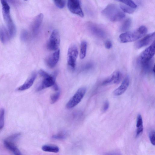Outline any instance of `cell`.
Instances as JSON below:
<instances>
[{
    "mask_svg": "<svg viewBox=\"0 0 155 155\" xmlns=\"http://www.w3.org/2000/svg\"><path fill=\"white\" fill-rule=\"evenodd\" d=\"M2 15L6 24L7 30L10 38L13 37L16 32L15 25L10 14V7L6 0H1Z\"/></svg>",
    "mask_w": 155,
    "mask_h": 155,
    "instance_id": "6da1fadb",
    "label": "cell"
},
{
    "mask_svg": "<svg viewBox=\"0 0 155 155\" xmlns=\"http://www.w3.org/2000/svg\"><path fill=\"white\" fill-rule=\"evenodd\" d=\"M147 32V28L145 26H141L134 30L122 33L119 36V39L122 43L133 42L145 35Z\"/></svg>",
    "mask_w": 155,
    "mask_h": 155,
    "instance_id": "7a4b0ae2",
    "label": "cell"
},
{
    "mask_svg": "<svg viewBox=\"0 0 155 155\" xmlns=\"http://www.w3.org/2000/svg\"><path fill=\"white\" fill-rule=\"evenodd\" d=\"M102 14L112 21H119L124 18L125 14L121 11L116 5H108L102 11Z\"/></svg>",
    "mask_w": 155,
    "mask_h": 155,
    "instance_id": "3957f363",
    "label": "cell"
},
{
    "mask_svg": "<svg viewBox=\"0 0 155 155\" xmlns=\"http://www.w3.org/2000/svg\"><path fill=\"white\" fill-rule=\"evenodd\" d=\"M86 91V89L85 87L79 88L67 103L66 108L70 109L77 105L83 99Z\"/></svg>",
    "mask_w": 155,
    "mask_h": 155,
    "instance_id": "277c9868",
    "label": "cell"
},
{
    "mask_svg": "<svg viewBox=\"0 0 155 155\" xmlns=\"http://www.w3.org/2000/svg\"><path fill=\"white\" fill-rule=\"evenodd\" d=\"M78 54L77 47L75 45H72L69 48L67 53V62L69 66L72 69H75L76 60Z\"/></svg>",
    "mask_w": 155,
    "mask_h": 155,
    "instance_id": "5b68a950",
    "label": "cell"
},
{
    "mask_svg": "<svg viewBox=\"0 0 155 155\" xmlns=\"http://www.w3.org/2000/svg\"><path fill=\"white\" fill-rule=\"evenodd\" d=\"M60 42L59 32L56 29L52 31L47 44V48L51 51H56L58 49Z\"/></svg>",
    "mask_w": 155,
    "mask_h": 155,
    "instance_id": "8992f818",
    "label": "cell"
},
{
    "mask_svg": "<svg viewBox=\"0 0 155 155\" xmlns=\"http://www.w3.org/2000/svg\"><path fill=\"white\" fill-rule=\"evenodd\" d=\"M155 53V42L146 49L141 54L139 58V63L150 61L152 59Z\"/></svg>",
    "mask_w": 155,
    "mask_h": 155,
    "instance_id": "52a82bcc",
    "label": "cell"
},
{
    "mask_svg": "<svg viewBox=\"0 0 155 155\" xmlns=\"http://www.w3.org/2000/svg\"><path fill=\"white\" fill-rule=\"evenodd\" d=\"M67 5L71 12L81 17H84V13L79 0H68Z\"/></svg>",
    "mask_w": 155,
    "mask_h": 155,
    "instance_id": "ba28073f",
    "label": "cell"
},
{
    "mask_svg": "<svg viewBox=\"0 0 155 155\" xmlns=\"http://www.w3.org/2000/svg\"><path fill=\"white\" fill-rule=\"evenodd\" d=\"M57 73L55 72L52 75L43 78L40 85L37 88V91H40L44 89L52 86L55 83V80Z\"/></svg>",
    "mask_w": 155,
    "mask_h": 155,
    "instance_id": "9c48e42d",
    "label": "cell"
},
{
    "mask_svg": "<svg viewBox=\"0 0 155 155\" xmlns=\"http://www.w3.org/2000/svg\"><path fill=\"white\" fill-rule=\"evenodd\" d=\"M155 37V32L149 34L136 42L134 47L136 49H139L149 45L153 41Z\"/></svg>",
    "mask_w": 155,
    "mask_h": 155,
    "instance_id": "30bf717a",
    "label": "cell"
},
{
    "mask_svg": "<svg viewBox=\"0 0 155 155\" xmlns=\"http://www.w3.org/2000/svg\"><path fill=\"white\" fill-rule=\"evenodd\" d=\"M88 27L91 32L96 37L104 38L106 36V34L105 31L97 25L90 22L88 24Z\"/></svg>",
    "mask_w": 155,
    "mask_h": 155,
    "instance_id": "8fae6325",
    "label": "cell"
},
{
    "mask_svg": "<svg viewBox=\"0 0 155 155\" xmlns=\"http://www.w3.org/2000/svg\"><path fill=\"white\" fill-rule=\"evenodd\" d=\"M43 15L40 13L38 15L34 20L31 26V31L33 35L35 36L38 32L40 28L42 23Z\"/></svg>",
    "mask_w": 155,
    "mask_h": 155,
    "instance_id": "7c38bea8",
    "label": "cell"
},
{
    "mask_svg": "<svg viewBox=\"0 0 155 155\" xmlns=\"http://www.w3.org/2000/svg\"><path fill=\"white\" fill-rule=\"evenodd\" d=\"M122 75L118 71L114 72L110 76H109L102 82L103 85L108 84L111 83L117 84L120 81Z\"/></svg>",
    "mask_w": 155,
    "mask_h": 155,
    "instance_id": "4fadbf2b",
    "label": "cell"
},
{
    "mask_svg": "<svg viewBox=\"0 0 155 155\" xmlns=\"http://www.w3.org/2000/svg\"><path fill=\"white\" fill-rule=\"evenodd\" d=\"M60 53V50L58 49L47 58L46 62L48 67L52 68L56 66L59 61Z\"/></svg>",
    "mask_w": 155,
    "mask_h": 155,
    "instance_id": "5bb4252c",
    "label": "cell"
},
{
    "mask_svg": "<svg viewBox=\"0 0 155 155\" xmlns=\"http://www.w3.org/2000/svg\"><path fill=\"white\" fill-rule=\"evenodd\" d=\"M130 83L129 76H126L123 81L122 83L114 92V95L116 96H120L124 93L127 89Z\"/></svg>",
    "mask_w": 155,
    "mask_h": 155,
    "instance_id": "9a60e30c",
    "label": "cell"
},
{
    "mask_svg": "<svg viewBox=\"0 0 155 155\" xmlns=\"http://www.w3.org/2000/svg\"><path fill=\"white\" fill-rule=\"evenodd\" d=\"M37 74L36 72H33L29 78L23 84L18 87V90L23 91L30 88L33 85L37 77Z\"/></svg>",
    "mask_w": 155,
    "mask_h": 155,
    "instance_id": "2e32d148",
    "label": "cell"
},
{
    "mask_svg": "<svg viewBox=\"0 0 155 155\" xmlns=\"http://www.w3.org/2000/svg\"><path fill=\"white\" fill-rule=\"evenodd\" d=\"M5 146L9 150L16 155H21V152L14 143V142L7 139L3 142Z\"/></svg>",
    "mask_w": 155,
    "mask_h": 155,
    "instance_id": "e0dca14e",
    "label": "cell"
},
{
    "mask_svg": "<svg viewBox=\"0 0 155 155\" xmlns=\"http://www.w3.org/2000/svg\"><path fill=\"white\" fill-rule=\"evenodd\" d=\"M142 72L145 73H148L152 71L153 61L152 59L150 61L139 63Z\"/></svg>",
    "mask_w": 155,
    "mask_h": 155,
    "instance_id": "ac0fdd59",
    "label": "cell"
},
{
    "mask_svg": "<svg viewBox=\"0 0 155 155\" xmlns=\"http://www.w3.org/2000/svg\"><path fill=\"white\" fill-rule=\"evenodd\" d=\"M136 127V137H138L141 135L143 131L142 119L141 114H138L137 117Z\"/></svg>",
    "mask_w": 155,
    "mask_h": 155,
    "instance_id": "d6986e66",
    "label": "cell"
},
{
    "mask_svg": "<svg viewBox=\"0 0 155 155\" xmlns=\"http://www.w3.org/2000/svg\"><path fill=\"white\" fill-rule=\"evenodd\" d=\"M10 38L7 29L2 26L0 28V40L3 43H6Z\"/></svg>",
    "mask_w": 155,
    "mask_h": 155,
    "instance_id": "ffe728a7",
    "label": "cell"
},
{
    "mask_svg": "<svg viewBox=\"0 0 155 155\" xmlns=\"http://www.w3.org/2000/svg\"><path fill=\"white\" fill-rule=\"evenodd\" d=\"M43 151L47 152H50L57 153L59 151V147L56 146L45 145L43 146L41 148Z\"/></svg>",
    "mask_w": 155,
    "mask_h": 155,
    "instance_id": "44dd1931",
    "label": "cell"
},
{
    "mask_svg": "<svg viewBox=\"0 0 155 155\" xmlns=\"http://www.w3.org/2000/svg\"><path fill=\"white\" fill-rule=\"evenodd\" d=\"M87 48V43L85 41L81 42L80 45V57L81 59H83L85 57Z\"/></svg>",
    "mask_w": 155,
    "mask_h": 155,
    "instance_id": "7402d4cb",
    "label": "cell"
},
{
    "mask_svg": "<svg viewBox=\"0 0 155 155\" xmlns=\"http://www.w3.org/2000/svg\"><path fill=\"white\" fill-rule=\"evenodd\" d=\"M131 23V19L128 18L126 19L123 22L120 28L121 31H126L130 28Z\"/></svg>",
    "mask_w": 155,
    "mask_h": 155,
    "instance_id": "603a6c76",
    "label": "cell"
},
{
    "mask_svg": "<svg viewBox=\"0 0 155 155\" xmlns=\"http://www.w3.org/2000/svg\"><path fill=\"white\" fill-rule=\"evenodd\" d=\"M120 8L122 10L123 12L131 14L134 12V8L125 5L120 4Z\"/></svg>",
    "mask_w": 155,
    "mask_h": 155,
    "instance_id": "cb8c5ba5",
    "label": "cell"
},
{
    "mask_svg": "<svg viewBox=\"0 0 155 155\" xmlns=\"http://www.w3.org/2000/svg\"><path fill=\"white\" fill-rule=\"evenodd\" d=\"M5 111L4 108L0 109V130L3 127L5 124Z\"/></svg>",
    "mask_w": 155,
    "mask_h": 155,
    "instance_id": "d4e9b609",
    "label": "cell"
},
{
    "mask_svg": "<svg viewBox=\"0 0 155 155\" xmlns=\"http://www.w3.org/2000/svg\"><path fill=\"white\" fill-rule=\"evenodd\" d=\"M121 2L132 8H135L137 7V5L132 0H115Z\"/></svg>",
    "mask_w": 155,
    "mask_h": 155,
    "instance_id": "484cf974",
    "label": "cell"
},
{
    "mask_svg": "<svg viewBox=\"0 0 155 155\" xmlns=\"http://www.w3.org/2000/svg\"><path fill=\"white\" fill-rule=\"evenodd\" d=\"M66 135L65 132L62 131L53 135L52 137V139L55 140H62L66 138Z\"/></svg>",
    "mask_w": 155,
    "mask_h": 155,
    "instance_id": "4316f807",
    "label": "cell"
},
{
    "mask_svg": "<svg viewBox=\"0 0 155 155\" xmlns=\"http://www.w3.org/2000/svg\"><path fill=\"white\" fill-rule=\"evenodd\" d=\"M60 96V92L57 91V92L52 94L50 97V102L53 104L56 102L59 99Z\"/></svg>",
    "mask_w": 155,
    "mask_h": 155,
    "instance_id": "83f0119b",
    "label": "cell"
},
{
    "mask_svg": "<svg viewBox=\"0 0 155 155\" xmlns=\"http://www.w3.org/2000/svg\"><path fill=\"white\" fill-rule=\"evenodd\" d=\"M29 38V34L28 31L25 30H22L20 34L21 39L23 41H26Z\"/></svg>",
    "mask_w": 155,
    "mask_h": 155,
    "instance_id": "f1b7e54d",
    "label": "cell"
},
{
    "mask_svg": "<svg viewBox=\"0 0 155 155\" xmlns=\"http://www.w3.org/2000/svg\"><path fill=\"white\" fill-rule=\"evenodd\" d=\"M149 137L150 141L152 145L154 146L155 144V131L152 130L149 133Z\"/></svg>",
    "mask_w": 155,
    "mask_h": 155,
    "instance_id": "f546056e",
    "label": "cell"
},
{
    "mask_svg": "<svg viewBox=\"0 0 155 155\" xmlns=\"http://www.w3.org/2000/svg\"><path fill=\"white\" fill-rule=\"evenodd\" d=\"M55 4L59 8H63L65 5L64 0H53Z\"/></svg>",
    "mask_w": 155,
    "mask_h": 155,
    "instance_id": "4dcf8cb0",
    "label": "cell"
},
{
    "mask_svg": "<svg viewBox=\"0 0 155 155\" xmlns=\"http://www.w3.org/2000/svg\"><path fill=\"white\" fill-rule=\"evenodd\" d=\"M93 64L91 62H88L84 65L81 69V71H85L91 68L93 66Z\"/></svg>",
    "mask_w": 155,
    "mask_h": 155,
    "instance_id": "1f68e13d",
    "label": "cell"
},
{
    "mask_svg": "<svg viewBox=\"0 0 155 155\" xmlns=\"http://www.w3.org/2000/svg\"><path fill=\"white\" fill-rule=\"evenodd\" d=\"M38 74L43 78L46 77L50 75L48 73L42 69H40L39 71Z\"/></svg>",
    "mask_w": 155,
    "mask_h": 155,
    "instance_id": "d6a6232c",
    "label": "cell"
},
{
    "mask_svg": "<svg viewBox=\"0 0 155 155\" xmlns=\"http://www.w3.org/2000/svg\"><path fill=\"white\" fill-rule=\"evenodd\" d=\"M105 46L107 49H110L112 46V44L111 42L109 40L106 41L105 43Z\"/></svg>",
    "mask_w": 155,
    "mask_h": 155,
    "instance_id": "836d02e7",
    "label": "cell"
},
{
    "mask_svg": "<svg viewBox=\"0 0 155 155\" xmlns=\"http://www.w3.org/2000/svg\"><path fill=\"white\" fill-rule=\"evenodd\" d=\"M109 106V104L108 101H106L104 104L103 107L104 111H106L108 109Z\"/></svg>",
    "mask_w": 155,
    "mask_h": 155,
    "instance_id": "e575fe53",
    "label": "cell"
},
{
    "mask_svg": "<svg viewBox=\"0 0 155 155\" xmlns=\"http://www.w3.org/2000/svg\"><path fill=\"white\" fill-rule=\"evenodd\" d=\"M54 90L55 91H58L59 90V87L58 85L55 83L52 86Z\"/></svg>",
    "mask_w": 155,
    "mask_h": 155,
    "instance_id": "d590c367",
    "label": "cell"
},
{
    "mask_svg": "<svg viewBox=\"0 0 155 155\" xmlns=\"http://www.w3.org/2000/svg\"><path fill=\"white\" fill-rule=\"evenodd\" d=\"M9 2L12 4H15V0H8Z\"/></svg>",
    "mask_w": 155,
    "mask_h": 155,
    "instance_id": "8d00e7d4",
    "label": "cell"
},
{
    "mask_svg": "<svg viewBox=\"0 0 155 155\" xmlns=\"http://www.w3.org/2000/svg\"><path fill=\"white\" fill-rule=\"evenodd\" d=\"M23 0L25 1H27L28 0Z\"/></svg>",
    "mask_w": 155,
    "mask_h": 155,
    "instance_id": "74e56055",
    "label": "cell"
}]
</instances>
